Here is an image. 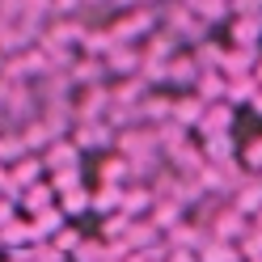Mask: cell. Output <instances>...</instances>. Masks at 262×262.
<instances>
[{"label": "cell", "mask_w": 262, "mask_h": 262, "mask_svg": "<svg viewBox=\"0 0 262 262\" xmlns=\"http://www.w3.org/2000/svg\"><path fill=\"white\" fill-rule=\"evenodd\" d=\"M51 194H55V186H42V182H34L30 190H21V194H17V203H21L26 211H34V216H38V211H47Z\"/></svg>", "instance_id": "cell-15"}, {"label": "cell", "mask_w": 262, "mask_h": 262, "mask_svg": "<svg viewBox=\"0 0 262 262\" xmlns=\"http://www.w3.org/2000/svg\"><path fill=\"white\" fill-rule=\"evenodd\" d=\"M89 203H93V199H89L85 190H76V186L63 190V211H80V207H89Z\"/></svg>", "instance_id": "cell-28"}, {"label": "cell", "mask_w": 262, "mask_h": 262, "mask_svg": "<svg viewBox=\"0 0 262 262\" xmlns=\"http://www.w3.org/2000/svg\"><path fill=\"white\" fill-rule=\"evenodd\" d=\"M203 152H207V165H228V161H233V140L228 136H207Z\"/></svg>", "instance_id": "cell-17"}, {"label": "cell", "mask_w": 262, "mask_h": 262, "mask_svg": "<svg viewBox=\"0 0 262 262\" xmlns=\"http://www.w3.org/2000/svg\"><path fill=\"white\" fill-rule=\"evenodd\" d=\"M106 68H110V72H140V68H144V55L136 51V47L119 42V47L106 55Z\"/></svg>", "instance_id": "cell-10"}, {"label": "cell", "mask_w": 262, "mask_h": 262, "mask_svg": "<svg viewBox=\"0 0 262 262\" xmlns=\"http://www.w3.org/2000/svg\"><path fill=\"white\" fill-rule=\"evenodd\" d=\"M106 72H110V68H106V59H80L68 76H72V85H85V80H93V85H97Z\"/></svg>", "instance_id": "cell-18"}, {"label": "cell", "mask_w": 262, "mask_h": 262, "mask_svg": "<svg viewBox=\"0 0 262 262\" xmlns=\"http://www.w3.org/2000/svg\"><path fill=\"white\" fill-rule=\"evenodd\" d=\"M148 203H157L152 190H127V186H123V211H127V216H136V211L148 207Z\"/></svg>", "instance_id": "cell-23"}, {"label": "cell", "mask_w": 262, "mask_h": 262, "mask_svg": "<svg viewBox=\"0 0 262 262\" xmlns=\"http://www.w3.org/2000/svg\"><path fill=\"white\" fill-rule=\"evenodd\" d=\"M55 250H59V254H63V250H80V237H76V233H59V237H55Z\"/></svg>", "instance_id": "cell-29"}, {"label": "cell", "mask_w": 262, "mask_h": 262, "mask_svg": "<svg viewBox=\"0 0 262 262\" xmlns=\"http://www.w3.org/2000/svg\"><path fill=\"white\" fill-rule=\"evenodd\" d=\"M245 233H250V224H245V211H237V207L220 211L216 224H211V237H220V241H237V237H245Z\"/></svg>", "instance_id": "cell-4"}, {"label": "cell", "mask_w": 262, "mask_h": 262, "mask_svg": "<svg viewBox=\"0 0 262 262\" xmlns=\"http://www.w3.org/2000/svg\"><path fill=\"white\" fill-rule=\"evenodd\" d=\"M80 5H85V0H55V17H72Z\"/></svg>", "instance_id": "cell-30"}, {"label": "cell", "mask_w": 262, "mask_h": 262, "mask_svg": "<svg viewBox=\"0 0 262 262\" xmlns=\"http://www.w3.org/2000/svg\"><path fill=\"white\" fill-rule=\"evenodd\" d=\"M228 127H233V106H228V102H216V106H207L203 123H199L203 140H207V136H228Z\"/></svg>", "instance_id": "cell-7"}, {"label": "cell", "mask_w": 262, "mask_h": 262, "mask_svg": "<svg viewBox=\"0 0 262 262\" xmlns=\"http://www.w3.org/2000/svg\"><path fill=\"white\" fill-rule=\"evenodd\" d=\"M203 114H207L203 97H178V102H173V123L178 127H199Z\"/></svg>", "instance_id": "cell-9"}, {"label": "cell", "mask_w": 262, "mask_h": 262, "mask_svg": "<svg viewBox=\"0 0 262 262\" xmlns=\"http://www.w3.org/2000/svg\"><path fill=\"white\" fill-rule=\"evenodd\" d=\"M165 30L169 34L182 42V38H203V30H207V21L199 17V13H194L190 5H182V0H178V5L169 9V17H165Z\"/></svg>", "instance_id": "cell-1"}, {"label": "cell", "mask_w": 262, "mask_h": 262, "mask_svg": "<svg viewBox=\"0 0 262 262\" xmlns=\"http://www.w3.org/2000/svg\"><path fill=\"white\" fill-rule=\"evenodd\" d=\"M245 254L237 250L233 241H220V237H211L207 245H203V262H241Z\"/></svg>", "instance_id": "cell-16"}, {"label": "cell", "mask_w": 262, "mask_h": 262, "mask_svg": "<svg viewBox=\"0 0 262 262\" xmlns=\"http://www.w3.org/2000/svg\"><path fill=\"white\" fill-rule=\"evenodd\" d=\"M258 38H262V13L233 21V47H258Z\"/></svg>", "instance_id": "cell-11"}, {"label": "cell", "mask_w": 262, "mask_h": 262, "mask_svg": "<svg viewBox=\"0 0 262 262\" xmlns=\"http://www.w3.org/2000/svg\"><path fill=\"white\" fill-rule=\"evenodd\" d=\"M110 258V250L102 241H80V250L72 254V262H106Z\"/></svg>", "instance_id": "cell-24"}, {"label": "cell", "mask_w": 262, "mask_h": 262, "mask_svg": "<svg viewBox=\"0 0 262 262\" xmlns=\"http://www.w3.org/2000/svg\"><path fill=\"white\" fill-rule=\"evenodd\" d=\"M233 207L245 211V216H258V211H262V178L258 173H245L241 178V186L233 190Z\"/></svg>", "instance_id": "cell-3"}, {"label": "cell", "mask_w": 262, "mask_h": 262, "mask_svg": "<svg viewBox=\"0 0 262 262\" xmlns=\"http://www.w3.org/2000/svg\"><path fill=\"white\" fill-rule=\"evenodd\" d=\"M42 165H51L55 173H63V169H80V165H76V144H51V152L42 157Z\"/></svg>", "instance_id": "cell-13"}, {"label": "cell", "mask_w": 262, "mask_h": 262, "mask_svg": "<svg viewBox=\"0 0 262 262\" xmlns=\"http://www.w3.org/2000/svg\"><path fill=\"white\" fill-rule=\"evenodd\" d=\"M0 237H5V245H17V241H34V228H30V224H9Z\"/></svg>", "instance_id": "cell-27"}, {"label": "cell", "mask_w": 262, "mask_h": 262, "mask_svg": "<svg viewBox=\"0 0 262 262\" xmlns=\"http://www.w3.org/2000/svg\"><path fill=\"white\" fill-rule=\"evenodd\" d=\"M178 211H182V203L161 199V207H152V224L157 228H178Z\"/></svg>", "instance_id": "cell-21"}, {"label": "cell", "mask_w": 262, "mask_h": 262, "mask_svg": "<svg viewBox=\"0 0 262 262\" xmlns=\"http://www.w3.org/2000/svg\"><path fill=\"white\" fill-rule=\"evenodd\" d=\"M258 178H262V173H258Z\"/></svg>", "instance_id": "cell-34"}, {"label": "cell", "mask_w": 262, "mask_h": 262, "mask_svg": "<svg viewBox=\"0 0 262 262\" xmlns=\"http://www.w3.org/2000/svg\"><path fill=\"white\" fill-rule=\"evenodd\" d=\"M228 0H199V5H194V13H199V17L207 21V26H216V21H224L228 17Z\"/></svg>", "instance_id": "cell-20"}, {"label": "cell", "mask_w": 262, "mask_h": 262, "mask_svg": "<svg viewBox=\"0 0 262 262\" xmlns=\"http://www.w3.org/2000/svg\"><path fill=\"white\" fill-rule=\"evenodd\" d=\"M254 262H262V258H254Z\"/></svg>", "instance_id": "cell-33"}, {"label": "cell", "mask_w": 262, "mask_h": 262, "mask_svg": "<svg viewBox=\"0 0 262 262\" xmlns=\"http://www.w3.org/2000/svg\"><path fill=\"white\" fill-rule=\"evenodd\" d=\"M254 93H258V80L254 76H228V97H224V102L228 106H241V102H254Z\"/></svg>", "instance_id": "cell-14"}, {"label": "cell", "mask_w": 262, "mask_h": 262, "mask_svg": "<svg viewBox=\"0 0 262 262\" xmlns=\"http://www.w3.org/2000/svg\"><path fill=\"white\" fill-rule=\"evenodd\" d=\"M258 72V47H233L224 55V76H254Z\"/></svg>", "instance_id": "cell-5"}, {"label": "cell", "mask_w": 262, "mask_h": 262, "mask_svg": "<svg viewBox=\"0 0 262 262\" xmlns=\"http://www.w3.org/2000/svg\"><path fill=\"white\" fill-rule=\"evenodd\" d=\"M13 207H17V199H0V228L13 224Z\"/></svg>", "instance_id": "cell-31"}, {"label": "cell", "mask_w": 262, "mask_h": 262, "mask_svg": "<svg viewBox=\"0 0 262 262\" xmlns=\"http://www.w3.org/2000/svg\"><path fill=\"white\" fill-rule=\"evenodd\" d=\"M241 152H245V169H250V173H262V140H250Z\"/></svg>", "instance_id": "cell-26"}, {"label": "cell", "mask_w": 262, "mask_h": 262, "mask_svg": "<svg viewBox=\"0 0 262 262\" xmlns=\"http://www.w3.org/2000/svg\"><path fill=\"white\" fill-rule=\"evenodd\" d=\"M194 97H203L207 106H216L220 97H228V76L224 72H203L194 80Z\"/></svg>", "instance_id": "cell-8"}, {"label": "cell", "mask_w": 262, "mask_h": 262, "mask_svg": "<svg viewBox=\"0 0 262 262\" xmlns=\"http://www.w3.org/2000/svg\"><path fill=\"white\" fill-rule=\"evenodd\" d=\"M157 26V9H148V5H140V9H131L123 21H114L110 26V34L119 38V42H131V38H140V34H148V30Z\"/></svg>", "instance_id": "cell-2"}, {"label": "cell", "mask_w": 262, "mask_h": 262, "mask_svg": "<svg viewBox=\"0 0 262 262\" xmlns=\"http://www.w3.org/2000/svg\"><path fill=\"white\" fill-rule=\"evenodd\" d=\"M199 76H203V68L194 63V55H190V51H178V55L169 59V68H165V85H182V80L194 85Z\"/></svg>", "instance_id": "cell-6"}, {"label": "cell", "mask_w": 262, "mask_h": 262, "mask_svg": "<svg viewBox=\"0 0 262 262\" xmlns=\"http://www.w3.org/2000/svg\"><path fill=\"white\" fill-rule=\"evenodd\" d=\"M224 47L220 42H199V47H194V63H199V68L203 72H224Z\"/></svg>", "instance_id": "cell-12"}, {"label": "cell", "mask_w": 262, "mask_h": 262, "mask_svg": "<svg viewBox=\"0 0 262 262\" xmlns=\"http://www.w3.org/2000/svg\"><path fill=\"white\" fill-rule=\"evenodd\" d=\"M254 80H258V85H262V63H258V72H254Z\"/></svg>", "instance_id": "cell-32"}, {"label": "cell", "mask_w": 262, "mask_h": 262, "mask_svg": "<svg viewBox=\"0 0 262 262\" xmlns=\"http://www.w3.org/2000/svg\"><path fill=\"white\" fill-rule=\"evenodd\" d=\"M30 148H26V140L21 136H13V131H9V136H0V161H17V157H26Z\"/></svg>", "instance_id": "cell-25"}, {"label": "cell", "mask_w": 262, "mask_h": 262, "mask_svg": "<svg viewBox=\"0 0 262 262\" xmlns=\"http://www.w3.org/2000/svg\"><path fill=\"white\" fill-rule=\"evenodd\" d=\"M38 173H42V161H26V157H21V165L13 169L9 178H13V186H34Z\"/></svg>", "instance_id": "cell-22"}, {"label": "cell", "mask_w": 262, "mask_h": 262, "mask_svg": "<svg viewBox=\"0 0 262 262\" xmlns=\"http://www.w3.org/2000/svg\"><path fill=\"white\" fill-rule=\"evenodd\" d=\"M30 228H34V237H47V233H59V228H63V211H55V207H47V211H38V216H34V224H30Z\"/></svg>", "instance_id": "cell-19"}]
</instances>
